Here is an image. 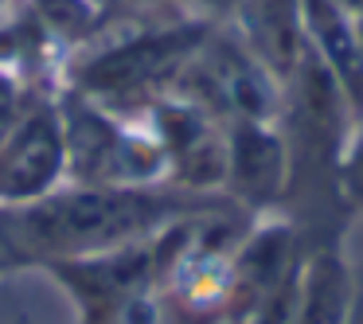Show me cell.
<instances>
[{
    "label": "cell",
    "mask_w": 363,
    "mask_h": 324,
    "mask_svg": "<svg viewBox=\"0 0 363 324\" xmlns=\"http://www.w3.org/2000/svg\"><path fill=\"white\" fill-rule=\"evenodd\" d=\"M203 35H207L203 24H176L121 40L113 48L98 51V55H90L74 71V86H79V94H86L90 102L106 106V110H113L125 98L152 94V86H160V82L176 86L188 59L203 48Z\"/></svg>",
    "instance_id": "cell-1"
},
{
    "label": "cell",
    "mask_w": 363,
    "mask_h": 324,
    "mask_svg": "<svg viewBox=\"0 0 363 324\" xmlns=\"http://www.w3.org/2000/svg\"><path fill=\"white\" fill-rule=\"evenodd\" d=\"M152 219V203L137 196H106V191H74L28 211V230L35 242H98L125 230H141Z\"/></svg>",
    "instance_id": "cell-2"
},
{
    "label": "cell",
    "mask_w": 363,
    "mask_h": 324,
    "mask_svg": "<svg viewBox=\"0 0 363 324\" xmlns=\"http://www.w3.org/2000/svg\"><path fill=\"white\" fill-rule=\"evenodd\" d=\"M55 172H63V125L51 106L35 113H16L9 133L0 137V196L28 199L40 196Z\"/></svg>",
    "instance_id": "cell-3"
},
{
    "label": "cell",
    "mask_w": 363,
    "mask_h": 324,
    "mask_svg": "<svg viewBox=\"0 0 363 324\" xmlns=\"http://www.w3.org/2000/svg\"><path fill=\"white\" fill-rule=\"evenodd\" d=\"M301 24L316 43V55L340 86L344 102L355 113H363V43L355 20L332 0H301Z\"/></svg>",
    "instance_id": "cell-4"
},
{
    "label": "cell",
    "mask_w": 363,
    "mask_h": 324,
    "mask_svg": "<svg viewBox=\"0 0 363 324\" xmlns=\"http://www.w3.org/2000/svg\"><path fill=\"white\" fill-rule=\"evenodd\" d=\"M281 141L269 133L266 121H235L230 129V145H227V168L235 172V180H242L246 188L266 191L277 184L281 176Z\"/></svg>",
    "instance_id": "cell-5"
},
{
    "label": "cell",
    "mask_w": 363,
    "mask_h": 324,
    "mask_svg": "<svg viewBox=\"0 0 363 324\" xmlns=\"http://www.w3.org/2000/svg\"><path fill=\"white\" fill-rule=\"evenodd\" d=\"M313 293L316 297L305 305V320L301 324H336V316H328V308L340 313V285L328 269H320V274L313 277Z\"/></svg>",
    "instance_id": "cell-6"
},
{
    "label": "cell",
    "mask_w": 363,
    "mask_h": 324,
    "mask_svg": "<svg viewBox=\"0 0 363 324\" xmlns=\"http://www.w3.org/2000/svg\"><path fill=\"white\" fill-rule=\"evenodd\" d=\"M347 160H352V168H347V176L355 180V188H363V133L355 137V145H352V157H347Z\"/></svg>",
    "instance_id": "cell-7"
},
{
    "label": "cell",
    "mask_w": 363,
    "mask_h": 324,
    "mask_svg": "<svg viewBox=\"0 0 363 324\" xmlns=\"http://www.w3.org/2000/svg\"><path fill=\"white\" fill-rule=\"evenodd\" d=\"M332 4H340L352 20H363V0H332Z\"/></svg>",
    "instance_id": "cell-8"
}]
</instances>
